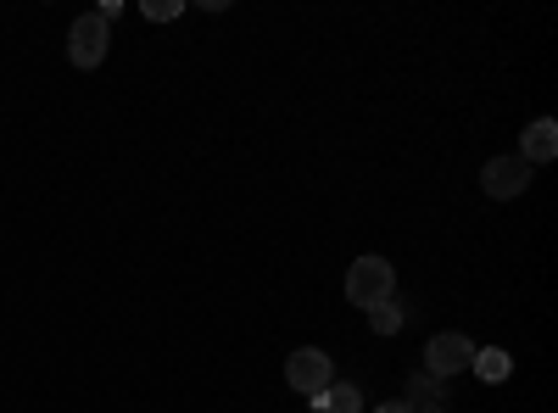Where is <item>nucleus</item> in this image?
Masks as SVG:
<instances>
[{
    "label": "nucleus",
    "mask_w": 558,
    "mask_h": 413,
    "mask_svg": "<svg viewBox=\"0 0 558 413\" xmlns=\"http://www.w3.org/2000/svg\"><path fill=\"white\" fill-rule=\"evenodd\" d=\"M391 291H397V268H391L386 257H357V263L347 268V302L380 307V302H391Z\"/></svg>",
    "instance_id": "obj_1"
},
{
    "label": "nucleus",
    "mask_w": 558,
    "mask_h": 413,
    "mask_svg": "<svg viewBox=\"0 0 558 413\" xmlns=\"http://www.w3.org/2000/svg\"><path fill=\"white\" fill-rule=\"evenodd\" d=\"M380 413H418L413 402H380Z\"/></svg>",
    "instance_id": "obj_12"
},
{
    "label": "nucleus",
    "mask_w": 558,
    "mask_h": 413,
    "mask_svg": "<svg viewBox=\"0 0 558 413\" xmlns=\"http://www.w3.org/2000/svg\"><path fill=\"white\" fill-rule=\"evenodd\" d=\"M525 185H531V162H520V157H492L481 168V191L492 202H514V196H525Z\"/></svg>",
    "instance_id": "obj_5"
},
{
    "label": "nucleus",
    "mask_w": 558,
    "mask_h": 413,
    "mask_svg": "<svg viewBox=\"0 0 558 413\" xmlns=\"http://www.w3.org/2000/svg\"><path fill=\"white\" fill-rule=\"evenodd\" d=\"M184 7H179V0H151V7H146V17H157V23H168V17H179Z\"/></svg>",
    "instance_id": "obj_11"
},
{
    "label": "nucleus",
    "mask_w": 558,
    "mask_h": 413,
    "mask_svg": "<svg viewBox=\"0 0 558 413\" xmlns=\"http://www.w3.org/2000/svg\"><path fill=\"white\" fill-rule=\"evenodd\" d=\"M475 369H481L486 380H508V352H497V347L475 352Z\"/></svg>",
    "instance_id": "obj_9"
},
{
    "label": "nucleus",
    "mask_w": 558,
    "mask_h": 413,
    "mask_svg": "<svg viewBox=\"0 0 558 413\" xmlns=\"http://www.w3.org/2000/svg\"><path fill=\"white\" fill-rule=\"evenodd\" d=\"M318 408L324 413H357L363 397H357V386H330V391H318Z\"/></svg>",
    "instance_id": "obj_7"
},
{
    "label": "nucleus",
    "mask_w": 558,
    "mask_h": 413,
    "mask_svg": "<svg viewBox=\"0 0 558 413\" xmlns=\"http://www.w3.org/2000/svg\"><path fill=\"white\" fill-rule=\"evenodd\" d=\"M408 397H413V402H430V397L441 402V397H447V380H430V375H418V380H408Z\"/></svg>",
    "instance_id": "obj_10"
},
{
    "label": "nucleus",
    "mask_w": 558,
    "mask_h": 413,
    "mask_svg": "<svg viewBox=\"0 0 558 413\" xmlns=\"http://www.w3.org/2000/svg\"><path fill=\"white\" fill-rule=\"evenodd\" d=\"M558 157V123L553 118H536L531 129H525V141H520V162H553Z\"/></svg>",
    "instance_id": "obj_6"
},
{
    "label": "nucleus",
    "mask_w": 558,
    "mask_h": 413,
    "mask_svg": "<svg viewBox=\"0 0 558 413\" xmlns=\"http://www.w3.org/2000/svg\"><path fill=\"white\" fill-rule=\"evenodd\" d=\"M107 45H112V28H107L96 12H84V17L68 28V62H73V68H101V62H107Z\"/></svg>",
    "instance_id": "obj_4"
},
{
    "label": "nucleus",
    "mask_w": 558,
    "mask_h": 413,
    "mask_svg": "<svg viewBox=\"0 0 558 413\" xmlns=\"http://www.w3.org/2000/svg\"><path fill=\"white\" fill-rule=\"evenodd\" d=\"M286 380H291V391L318 397V391L336 386V363H330V352H318V347H296L286 357Z\"/></svg>",
    "instance_id": "obj_3"
},
{
    "label": "nucleus",
    "mask_w": 558,
    "mask_h": 413,
    "mask_svg": "<svg viewBox=\"0 0 558 413\" xmlns=\"http://www.w3.org/2000/svg\"><path fill=\"white\" fill-rule=\"evenodd\" d=\"M368 330H375V336H397V330H402V307H397V296L380 302V307H368Z\"/></svg>",
    "instance_id": "obj_8"
},
{
    "label": "nucleus",
    "mask_w": 558,
    "mask_h": 413,
    "mask_svg": "<svg viewBox=\"0 0 558 413\" xmlns=\"http://www.w3.org/2000/svg\"><path fill=\"white\" fill-rule=\"evenodd\" d=\"M470 363H475V341H470V336L441 330V336L425 341V375H430V380H452V375L470 369Z\"/></svg>",
    "instance_id": "obj_2"
}]
</instances>
